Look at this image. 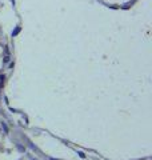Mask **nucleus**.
Masks as SVG:
<instances>
[{"label":"nucleus","instance_id":"obj_3","mask_svg":"<svg viewBox=\"0 0 152 160\" xmlns=\"http://www.w3.org/2000/svg\"><path fill=\"white\" fill-rule=\"evenodd\" d=\"M9 60H11V56H9V55L7 53V55H6V56H4V59H3V62H4V63H6V64H7V63H9Z\"/></svg>","mask_w":152,"mask_h":160},{"label":"nucleus","instance_id":"obj_4","mask_svg":"<svg viewBox=\"0 0 152 160\" xmlns=\"http://www.w3.org/2000/svg\"><path fill=\"white\" fill-rule=\"evenodd\" d=\"M19 31H20V27H18L16 29H15V32H12V36H15V35H16V33H18Z\"/></svg>","mask_w":152,"mask_h":160},{"label":"nucleus","instance_id":"obj_1","mask_svg":"<svg viewBox=\"0 0 152 160\" xmlns=\"http://www.w3.org/2000/svg\"><path fill=\"white\" fill-rule=\"evenodd\" d=\"M2 128L4 129V132H6V133H9V128H8L6 122H2Z\"/></svg>","mask_w":152,"mask_h":160},{"label":"nucleus","instance_id":"obj_7","mask_svg":"<svg viewBox=\"0 0 152 160\" xmlns=\"http://www.w3.org/2000/svg\"><path fill=\"white\" fill-rule=\"evenodd\" d=\"M32 160H36V159H32Z\"/></svg>","mask_w":152,"mask_h":160},{"label":"nucleus","instance_id":"obj_6","mask_svg":"<svg viewBox=\"0 0 152 160\" xmlns=\"http://www.w3.org/2000/svg\"><path fill=\"white\" fill-rule=\"evenodd\" d=\"M79 155H80V158H82V159H84V158H85V155H84L83 152H79Z\"/></svg>","mask_w":152,"mask_h":160},{"label":"nucleus","instance_id":"obj_2","mask_svg":"<svg viewBox=\"0 0 152 160\" xmlns=\"http://www.w3.org/2000/svg\"><path fill=\"white\" fill-rule=\"evenodd\" d=\"M4 80H6V76H4V75H0V87L4 86Z\"/></svg>","mask_w":152,"mask_h":160},{"label":"nucleus","instance_id":"obj_5","mask_svg":"<svg viewBox=\"0 0 152 160\" xmlns=\"http://www.w3.org/2000/svg\"><path fill=\"white\" fill-rule=\"evenodd\" d=\"M13 66H15V62H11V63H9V68H13Z\"/></svg>","mask_w":152,"mask_h":160}]
</instances>
